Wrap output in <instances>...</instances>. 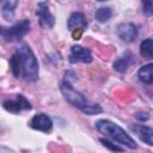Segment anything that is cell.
<instances>
[{
	"instance_id": "cell-7",
	"label": "cell",
	"mask_w": 153,
	"mask_h": 153,
	"mask_svg": "<svg viewBox=\"0 0 153 153\" xmlns=\"http://www.w3.org/2000/svg\"><path fill=\"white\" fill-rule=\"evenodd\" d=\"M92 60H93V57H92V54L88 49H86L81 45H73L71 48L69 61L72 63H75V62L90 63V62H92Z\"/></svg>"
},
{
	"instance_id": "cell-12",
	"label": "cell",
	"mask_w": 153,
	"mask_h": 153,
	"mask_svg": "<svg viewBox=\"0 0 153 153\" xmlns=\"http://www.w3.org/2000/svg\"><path fill=\"white\" fill-rule=\"evenodd\" d=\"M134 62V57L130 53H126L123 54L121 57H118L115 62H114V68L117 72H124L129 68V66Z\"/></svg>"
},
{
	"instance_id": "cell-4",
	"label": "cell",
	"mask_w": 153,
	"mask_h": 153,
	"mask_svg": "<svg viewBox=\"0 0 153 153\" xmlns=\"http://www.w3.org/2000/svg\"><path fill=\"white\" fill-rule=\"evenodd\" d=\"M29 30H30V22L27 19H23L8 29L1 27V37L7 42L19 41L29 32Z\"/></svg>"
},
{
	"instance_id": "cell-19",
	"label": "cell",
	"mask_w": 153,
	"mask_h": 153,
	"mask_svg": "<svg viewBox=\"0 0 153 153\" xmlns=\"http://www.w3.org/2000/svg\"><path fill=\"white\" fill-rule=\"evenodd\" d=\"M1 153H14L13 151H11V149H8V148H6V147H1Z\"/></svg>"
},
{
	"instance_id": "cell-17",
	"label": "cell",
	"mask_w": 153,
	"mask_h": 153,
	"mask_svg": "<svg viewBox=\"0 0 153 153\" xmlns=\"http://www.w3.org/2000/svg\"><path fill=\"white\" fill-rule=\"evenodd\" d=\"M141 4H142V12L146 16H153V0H143Z\"/></svg>"
},
{
	"instance_id": "cell-1",
	"label": "cell",
	"mask_w": 153,
	"mask_h": 153,
	"mask_svg": "<svg viewBox=\"0 0 153 153\" xmlns=\"http://www.w3.org/2000/svg\"><path fill=\"white\" fill-rule=\"evenodd\" d=\"M10 66L16 78L23 76L27 81L38 78V63L32 50L26 44H20L10 60Z\"/></svg>"
},
{
	"instance_id": "cell-10",
	"label": "cell",
	"mask_w": 153,
	"mask_h": 153,
	"mask_svg": "<svg viewBox=\"0 0 153 153\" xmlns=\"http://www.w3.org/2000/svg\"><path fill=\"white\" fill-rule=\"evenodd\" d=\"M130 130H133L143 142H146L149 146H153V128L142 124H135L130 126Z\"/></svg>"
},
{
	"instance_id": "cell-11",
	"label": "cell",
	"mask_w": 153,
	"mask_h": 153,
	"mask_svg": "<svg viewBox=\"0 0 153 153\" xmlns=\"http://www.w3.org/2000/svg\"><path fill=\"white\" fill-rule=\"evenodd\" d=\"M67 26H68V29H69L71 31H73V30H75V29H78V30H79V29L84 30V29H86V26H87V22H86L85 17H84V14H82L81 12H74V13H72V14L69 16Z\"/></svg>"
},
{
	"instance_id": "cell-8",
	"label": "cell",
	"mask_w": 153,
	"mask_h": 153,
	"mask_svg": "<svg viewBox=\"0 0 153 153\" xmlns=\"http://www.w3.org/2000/svg\"><path fill=\"white\" fill-rule=\"evenodd\" d=\"M117 36L124 42H133L137 37V26L134 23H122L117 26Z\"/></svg>"
},
{
	"instance_id": "cell-9",
	"label": "cell",
	"mask_w": 153,
	"mask_h": 153,
	"mask_svg": "<svg viewBox=\"0 0 153 153\" xmlns=\"http://www.w3.org/2000/svg\"><path fill=\"white\" fill-rule=\"evenodd\" d=\"M30 126L36 129V130H41V131H44V133H48L53 128V122L50 120V117L43 112L41 114H37L35 115L31 121H30Z\"/></svg>"
},
{
	"instance_id": "cell-18",
	"label": "cell",
	"mask_w": 153,
	"mask_h": 153,
	"mask_svg": "<svg viewBox=\"0 0 153 153\" xmlns=\"http://www.w3.org/2000/svg\"><path fill=\"white\" fill-rule=\"evenodd\" d=\"M99 141H100V142H102V143H103L105 147L110 148V149H111V151H114V152H120V153H121V152L123 151L121 147H118V146L114 145L112 142H110V141H109V140H106V139H100Z\"/></svg>"
},
{
	"instance_id": "cell-14",
	"label": "cell",
	"mask_w": 153,
	"mask_h": 153,
	"mask_svg": "<svg viewBox=\"0 0 153 153\" xmlns=\"http://www.w3.org/2000/svg\"><path fill=\"white\" fill-rule=\"evenodd\" d=\"M17 5H18V1H13V0L1 2V13L6 20H12L14 16V8Z\"/></svg>"
},
{
	"instance_id": "cell-3",
	"label": "cell",
	"mask_w": 153,
	"mask_h": 153,
	"mask_svg": "<svg viewBox=\"0 0 153 153\" xmlns=\"http://www.w3.org/2000/svg\"><path fill=\"white\" fill-rule=\"evenodd\" d=\"M61 92L63 94V97L66 98L67 102H69L73 106L80 109L82 112L87 114V115H96L102 112V108L98 104H93L90 103L80 92L75 91L73 88V86L71 85L69 81H63L61 84Z\"/></svg>"
},
{
	"instance_id": "cell-6",
	"label": "cell",
	"mask_w": 153,
	"mask_h": 153,
	"mask_svg": "<svg viewBox=\"0 0 153 153\" xmlns=\"http://www.w3.org/2000/svg\"><path fill=\"white\" fill-rule=\"evenodd\" d=\"M36 14L39 19V24L41 26L45 27V29H51L55 24V19L54 16L50 13L48 4L45 1H41L37 4V8H36Z\"/></svg>"
},
{
	"instance_id": "cell-5",
	"label": "cell",
	"mask_w": 153,
	"mask_h": 153,
	"mask_svg": "<svg viewBox=\"0 0 153 153\" xmlns=\"http://www.w3.org/2000/svg\"><path fill=\"white\" fill-rule=\"evenodd\" d=\"M2 106H4L5 110H7L10 112H13V114H17V112L23 111V110H30L31 109L30 102L23 94H16L14 98L4 100Z\"/></svg>"
},
{
	"instance_id": "cell-2",
	"label": "cell",
	"mask_w": 153,
	"mask_h": 153,
	"mask_svg": "<svg viewBox=\"0 0 153 153\" xmlns=\"http://www.w3.org/2000/svg\"><path fill=\"white\" fill-rule=\"evenodd\" d=\"M96 128L99 133L105 135V137H109L121 145L127 146L128 148L135 149L137 147L134 139L118 124L109 121V120H99L96 123Z\"/></svg>"
},
{
	"instance_id": "cell-16",
	"label": "cell",
	"mask_w": 153,
	"mask_h": 153,
	"mask_svg": "<svg viewBox=\"0 0 153 153\" xmlns=\"http://www.w3.org/2000/svg\"><path fill=\"white\" fill-rule=\"evenodd\" d=\"M94 16H96V19L99 23H105V22H108L111 18L112 12H111V8L110 7H100V8H98L96 11Z\"/></svg>"
},
{
	"instance_id": "cell-13",
	"label": "cell",
	"mask_w": 153,
	"mask_h": 153,
	"mask_svg": "<svg viewBox=\"0 0 153 153\" xmlns=\"http://www.w3.org/2000/svg\"><path fill=\"white\" fill-rule=\"evenodd\" d=\"M139 79L145 84H153V63L142 66L137 72Z\"/></svg>"
},
{
	"instance_id": "cell-15",
	"label": "cell",
	"mask_w": 153,
	"mask_h": 153,
	"mask_svg": "<svg viewBox=\"0 0 153 153\" xmlns=\"http://www.w3.org/2000/svg\"><path fill=\"white\" fill-rule=\"evenodd\" d=\"M140 55L147 60H153V38H147L141 42Z\"/></svg>"
}]
</instances>
